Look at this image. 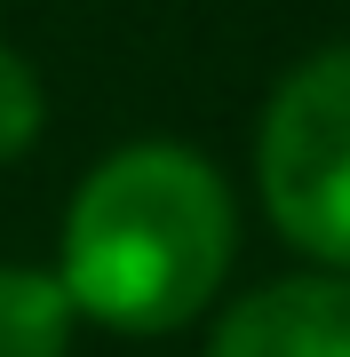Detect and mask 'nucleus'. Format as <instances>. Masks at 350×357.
Segmentation results:
<instances>
[{"instance_id":"f257e3e1","label":"nucleus","mask_w":350,"mask_h":357,"mask_svg":"<svg viewBox=\"0 0 350 357\" xmlns=\"http://www.w3.org/2000/svg\"><path fill=\"white\" fill-rule=\"evenodd\" d=\"M231 238L239 215L207 159L183 143H128L72 191L56 278L80 318L152 342L215 302Z\"/></svg>"},{"instance_id":"f03ea898","label":"nucleus","mask_w":350,"mask_h":357,"mask_svg":"<svg viewBox=\"0 0 350 357\" xmlns=\"http://www.w3.org/2000/svg\"><path fill=\"white\" fill-rule=\"evenodd\" d=\"M255 183L279 238L350 278V40L279 79L255 135Z\"/></svg>"},{"instance_id":"7ed1b4c3","label":"nucleus","mask_w":350,"mask_h":357,"mask_svg":"<svg viewBox=\"0 0 350 357\" xmlns=\"http://www.w3.org/2000/svg\"><path fill=\"white\" fill-rule=\"evenodd\" d=\"M207 357H350V278L302 270V278L255 286L247 302L223 310Z\"/></svg>"},{"instance_id":"20e7f679","label":"nucleus","mask_w":350,"mask_h":357,"mask_svg":"<svg viewBox=\"0 0 350 357\" xmlns=\"http://www.w3.org/2000/svg\"><path fill=\"white\" fill-rule=\"evenodd\" d=\"M72 326H80V310L56 270L0 262V357H64Z\"/></svg>"},{"instance_id":"39448f33","label":"nucleus","mask_w":350,"mask_h":357,"mask_svg":"<svg viewBox=\"0 0 350 357\" xmlns=\"http://www.w3.org/2000/svg\"><path fill=\"white\" fill-rule=\"evenodd\" d=\"M40 135V79L16 48H0V167Z\"/></svg>"}]
</instances>
